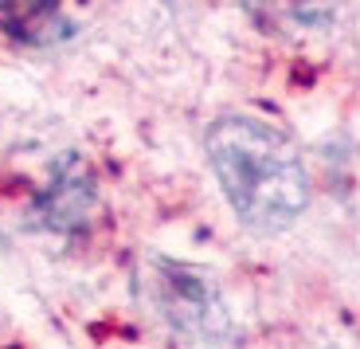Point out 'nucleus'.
Wrapping results in <instances>:
<instances>
[{
  "label": "nucleus",
  "instance_id": "nucleus-1",
  "mask_svg": "<svg viewBox=\"0 0 360 349\" xmlns=\"http://www.w3.org/2000/svg\"><path fill=\"white\" fill-rule=\"evenodd\" d=\"M207 161L235 216L255 232H282L309 204V177L294 142L259 118L227 114L207 130Z\"/></svg>",
  "mask_w": 360,
  "mask_h": 349
},
{
  "label": "nucleus",
  "instance_id": "nucleus-2",
  "mask_svg": "<svg viewBox=\"0 0 360 349\" xmlns=\"http://www.w3.org/2000/svg\"><path fill=\"white\" fill-rule=\"evenodd\" d=\"M157 283H161V310L172 318V326H180L184 333H196V338H219L227 330L219 290L204 271L157 259Z\"/></svg>",
  "mask_w": 360,
  "mask_h": 349
},
{
  "label": "nucleus",
  "instance_id": "nucleus-3",
  "mask_svg": "<svg viewBox=\"0 0 360 349\" xmlns=\"http://www.w3.org/2000/svg\"><path fill=\"white\" fill-rule=\"evenodd\" d=\"M94 0H0V36L24 47H55L82 32Z\"/></svg>",
  "mask_w": 360,
  "mask_h": 349
},
{
  "label": "nucleus",
  "instance_id": "nucleus-4",
  "mask_svg": "<svg viewBox=\"0 0 360 349\" xmlns=\"http://www.w3.org/2000/svg\"><path fill=\"white\" fill-rule=\"evenodd\" d=\"M90 204H94V180L82 169L79 157H67L55 173L51 188L36 204V220L44 228H55V232H75V228L86 220Z\"/></svg>",
  "mask_w": 360,
  "mask_h": 349
},
{
  "label": "nucleus",
  "instance_id": "nucleus-5",
  "mask_svg": "<svg viewBox=\"0 0 360 349\" xmlns=\"http://www.w3.org/2000/svg\"><path fill=\"white\" fill-rule=\"evenodd\" d=\"M262 4H282V0H262ZM286 4L294 12H302V16H306V0H286Z\"/></svg>",
  "mask_w": 360,
  "mask_h": 349
}]
</instances>
